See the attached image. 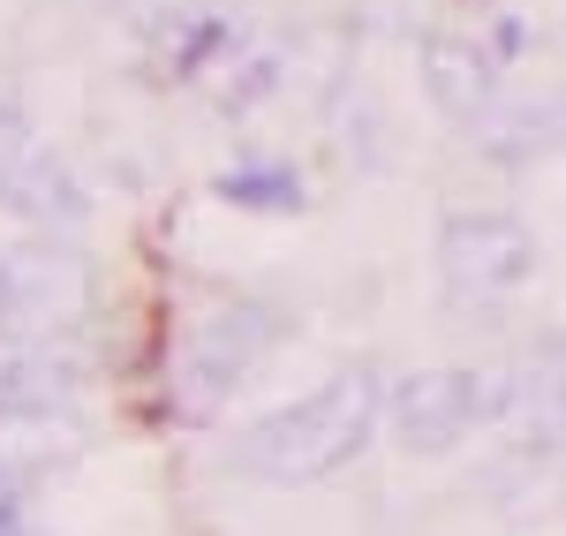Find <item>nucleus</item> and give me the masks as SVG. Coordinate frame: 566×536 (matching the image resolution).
I'll list each match as a JSON object with an SVG mask.
<instances>
[{
  "label": "nucleus",
  "mask_w": 566,
  "mask_h": 536,
  "mask_svg": "<svg viewBox=\"0 0 566 536\" xmlns=\"http://www.w3.org/2000/svg\"><path fill=\"white\" fill-rule=\"evenodd\" d=\"M370 431H378V378L370 370H340L333 386L303 393L295 408L258 416L234 439V461L250 476H264V484H317V476H333L340 461H355L370 446Z\"/></svg>",
  "instance_id": "1"
},
{
  "label": "nucleus",
  "mask_w": 566,
  "mask_h": 536,
  "mask_svg": "<svg viewBox=\"0 0 566 536\" xmlns=\"http://www.w3.org/2000/svg\"><path fill=\"white\" fill-rule=\"evenodd\" d=\"M506 393H514L506 370H416V378L392 386V401L378 416L392 423V439L408 453H446L476 423L506 416Z\"/></svg>",
  "instance_id": "2"
},
{
  "label": "nucleus",
  "mask_w": 566,
  "mask_h": 536,
  "mask_svg": "<svg viewBox=\"0 0 566 536\" xmlns=\"http://www.w3.org/2000/svg\"><path fill=\"white\" fill-rule=\"evenodd\" d=\"M91 311V265L69 242H8L0 250V333L61 340Z\"/></svg>",
  "instance_id": "3"
},
{
  "label": "nucleus",
  "mask_w": 566,
  "mask_h": 536,
  "mask_svg": "<svg viewBox=\"0 0 566 536\" xmlns=\"http://www.w3.org/2000/svg\"><path fill=\"white\" fill-rule=\"evenodd\" d=\"M272 340H280V311H264V303H219L212 317H197L175 356L181 408H219L264 362Z\"/></svg>",
  "instance_id": "4"
},
{
  "label": "nucleus",
  "mask_w": 566,
  "mask_h": 536,
  "mask_svg": "<svg viewBox=\"0 0 566 536\" xmlns=\"http://www.w3.org/2000/svg\"><path fill=\"white\" fill-rule=\"evenodd\" d=\"M528 265H536L528 227L506 220V212H453L446 234H438V272L469 303H506L528 280Z\"/></svg>",
  "instance_id": "5"
},
{
  "label": "nucleus",
  "mask_w": 566,
  "mask_h": 536,
  "mask_svg": "<svg viewBox=\"0 0 566 536\" xmlns=\"http://www.w3.org/2000/svg\"><path fill=\"white\" fill-rule=\"evenodd\" d=\"M76 356L61 340H15L0 333V416L23 423V416H53V408L76 401Z\"/></svg>",
  "instance_id": "6"
},
{
  "label": "nucleus",
  "mask_w": 566,
  "mask_h": 536,
  "mask_svg": "<svg viewBox=\"0 0 566 536\" xmlns=\"http://www.w3.org/2000/svg\"><path fill=\"white\" fill-rule=\"evenodd\" d=\"M423 84L453 122H483L491 98H499V69L476 39H431L423 45Z\"/></svg>",
  "instance_id": "7"
},
{
  "label": "nucleus",
  "mask_w": 566,
  "mask_h": 536,
  "mask_svg": "<svg viewBox=\"0 0 566 536\" xmlns=\"http://www.w3.org/2000/svg\"><path fill=\"white\" fill-rule=\"evenodd\" d=\"M0 204H15L23 220H39V227H76V220H84L76 181L61 175V159H45V151H31V159L15 167V181L0 189Z\"/></svg>",
  "instance_id": "8"
},
{
  "label": "nucleus",
  "mask_w": 566,
  "mask_h": 536,
  "mask_svg": "<svg viewBox=\"0 0 566 536\" xmlns=\"http://www.w3.org/2000/svg\"><path fill=\"white\" fill-rule=\"evenodd\" d=\"M219 197L227 204H250V212H295L303 204V181L287 175V167H242V175L219 181Z\"/></svg>",
  "instance_id": "9"
},
{
  "label": "nucleus",
  "mask_w": 566,
  "mask_h": 536,
  "mask_svg": "<svg viewBox=\"0 0 566 536\" xmlns=\"http://www.w3.org/2000/svg\"><path fill=\"white\" fill-rule=\"evenodd\" d=\"M31 151H39V144H31V129H23L15 114H0V189L15 181V167H23Z\"/></svg>",
  "instance_id": "10"
},
{
  "label": "nucleus",
  "mask_w": 566,
  "mask_h": 536,
  "mask_svg": "<svg viewBox=\"0 0 566 536\" xmlns=\"http://www.w3.org/2000/svg\"><path fill=\"white\" fill-rule=\"evenodd\" d=\"M0 536H23V484L8 461H0Z\"/></svg>",
  "instance_id": "11"
}]
</instances>
